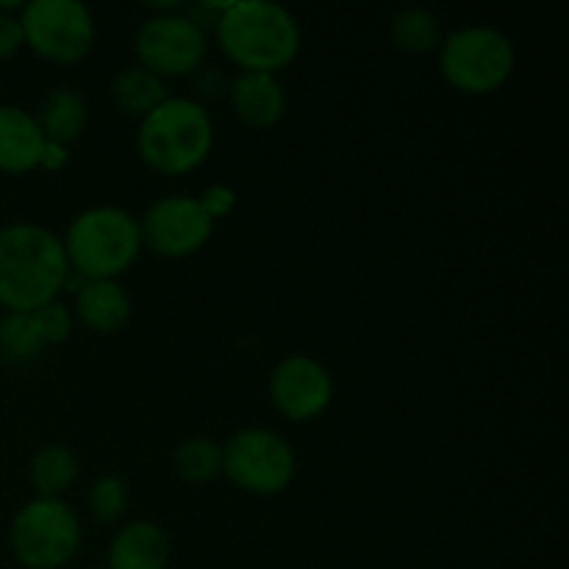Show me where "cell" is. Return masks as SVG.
I'll list each match as a JSON object with an SVG mask.
<instances>
[{
    "label": "cell",
    "mask_w": 569,
    "mask_h": 569,
    "mask_svg": "<svg viewBox=\"0 0 569 569\" xmlns=\"http://www.w3.org/2000/svg\"><path fill=\"white\" fill-rule=\"evenodd\" d=\"M128 506V487L117 476H103L89 492V509L98 522H114Z\"/></svg>",
    "instance_id": "cell-22"
},
{
    "label": "cell",
    "mask_w": 569,
    "mask_h": 569,
    "mask_svg": "<svg viewBox=\"0 0 569 569\" xmlns=\"http://www.w3.org/2000/svg\"><path fill=\"white\" fill-rule=\"evenodd\" d=\"M70 264L53 231L33 222L0 228V306L31 315L64 289Z\"/></svg>",
    "instance_id": "cell-1"
},
{
    "label": "cell",
    "mask_w": 569,
    "mask_h": 569,
    "mask_svg": "<svg viewBox=\"0 0 569 569\" xmlns=\"http://www.w3.org/2000/svg\"><path fill=\"white\" fill-rule=\"evenodd\" d=\"M64 164H67V148H64V144L44 142L39 167H44V170H61Z\"/></svg>",
    "instance_id": "cell-26"
},
{
    "label": "cell",
    "mask_w": 569,
    "mask_h": 569,
    "mask_svg": "<svg viewBox=\"0 0 569 569\" xmlns=\"http://www.w3.org/2000/svg\"><path fill=\"white\" fill-rule=\"evenodd\" d=\"M515 44L492 26H467L439 44L442 78L461 94H492L515 72Z\"/></svg>",
    "instance_id": "cell-5"
},
{
    "label": "cell",
    "mask_w": 569,
    "mask_h": 569,
    "mask_svg": "<svg viewBox=\"0 0 569 569\" xmlns=\"http://www.w3.org/2000/svg\"><path fill=\"white\" fill-rule=\"evenodd\" d=\"M295 450L281 433L267 428H244L222 448V472L233 487L250 495H278L295 478Z\"/></svg>",
    "instance_id": "cell-7"
},
{
    "label": "cell",
    "mask_w": 569,
    "mask_h": 569,
    "mask_svg": "<svg viewBox=\"0 0 569 569\" xmlns=\"http://www.w3.org/2000/svg\"><path fill=\"white\" fill-rule=\"evenodd\" d=\"M233 114L250 128H272L287 111V92L281 81L267 72H242L231 83Z\"/></svg>",
    "instance_id": "cell-13"
},
{
    "label": "cell",
    "mask_w": 569,
    "mask_h": 569,
    "mask_svg": "<svg viewBox=\"0 0 569 569\" xmlns=\"http://www.w3.org/2000/svg\"><path fill=\"white\" fill-rule=\"evenodd\" d=\"M76 315L89 331L114 333L131 317V300L117 281H83L76 295Z\"/></svg>",
    "instance_id": "cell-15"
},
{
    "label": "cell",
    "mask_w": 569,
    "mask_h": 569,
    "mask_svg": "<svg viewBox=\"0 0 569 569\" xmlns=\"http://www.w3.org/2000/svg\"><path fill=\"white\" fill-rule=\"evenodd\" d=\"M139 231H142V244H148L153 253L183 259V256L198 253L209 242L214 222L198 198L170 194L150 206L144 220L139 222Z\"/></svg>",
    "instance_id": "cell-10"
},
{
    "label": "cell",
    "mask_w": 569,
    "mask_h": 569,
    "mask_svg": "<svg viewBox=\"0 0 569 569\" xmlns=\"http://www.w3.org/2000/svg\"><path fill=\"white\" fill-rule=\"evenodd\" d=\"M200 206H203L206 214L211 217V222L220 220V217H228L233 211V206H237V192H233L231 187H226V183H214V187H209L203 192V198H198Z\"/></svg>",
    "instance_id": "cell-24"
},
{
    "label": "cell",
    "mask_w": 569,
    "mask_h": 569,
    "mask_svg": "<svg viewBox=\"0 0 569 569\" xmlns=\"http://www.w3.org/2000/svg\"><path fill=\"white\" fill-rule=\"evenodd\" d=\"M172 470L187 483H209L222 472V448L206 437L183 439L172 453Z\"/></svg>",
    "instance_id": "cell-20"
},
{
    "label": "cell",
    "mask_w": 569,
    "mask_h": 569,
    "mask_svg": "<svg viewBox=\"0 0 569 569\" xmlns=\"http://www.w3.org/2000/svg\"><path fill=\"white\" fill-rule=\"evenodd\" d=\"M81 548V522L61 498H37L11 522V550L28 569H59Z\"/></svg>",
    "instance_id": "cell-6"
},
{
    "label": "cell",
    "mask_w": 569,
    "mask_h": 569,
    "mask_svg": "<svg viewBox=\"0 0 569 569\" xmlns=\"http://www.w3.org/2000/svg\"><path fill=\"white\" fill-rule=\"evenodd\" d=\"M170 537L156 522H128L109 548V569H167Z\"/></svg>",
    "instance_id": "cell-14"
},
{
    "label": "cell",
    "mask_w": 569,
    "mask_h": 569,
    "mask_svg": "<svg viewBox=\"0 0 569 569\" xmlns=\"http://www.w3.org/2000/svg\"><path fill=\"white\" fill-rule=\"evenodd\" d=\"M26 44L44 61L76 64L92 50V11L78 0H33L20 14Z\"/></svg>",
    "instance_id": "cell-8"
},
{
    "label": "cell",
    "mask_w": 569,
    "mask_h": 569,
    "mask_svg": "<svg viewBox=\"0 0 569 569\" xmlns=\"http://www.w3.org/2000/svg\"><path fill=\"white\" fill-rule=\"evenodd\" d=\"M389 33H392L395 48L403 50V53L409 56L431 53V50H437L439 44H442L439 20L428 9H420V6L398 11V14L392 17Z\"/></svg>",
    "instance_id": "cell-19"
},
{
    "label": "cell",
    "mask_w": 569,
    "mask_h": 569,
    "mask_svg": "<svg viewBox=\"0 0 569 569\" xmlns=\"http://www.w3.org/2000/svg\"><path fill=\"white\" fill-rule=\"evenodd\" d=\"M331 372L315 356L292 353L270 376V400L287 420L309 422L331 406Z\"/></svg>",
    "instance_id": "cell-11"
},
{
    "label": "cell",
    "mask_w": 569,
    "mask_h": 569,
    "mask_svg": "<svg viewBox=\"0 0 569 569\" xmlns=\"http://www.w3.org/2000/svg\"><path fill=\"white\" fill-rule=\"evenodd\" d=\"M111 100L120 111L131 117H148L156 106L167 100L164 81L144 67H128L111 83Z\"/></svg>",
    "instance_id": "cell-17"
},
{
    "label": "cell",
    "mask_w": 569,
    "mask_h": 569,
    "mask_svg": "<svg viewBox=\"0 0 569 569\" xmlns=\"http://www.w3.org/2000/svg\"><path fill=\"white\" fill-rule=\"evenodd\" d=\"M31 317L37 322V331L44 345H61L72 333V315L59 300L39 306L37 311H31Z\"/></svg>",
    "instance_id": "cell-23"
},
{
    "label": "cell",
    "mask_w": 569,
    "mask_h": 569,
    "mask_svg": "<svg viewBox=\"0 0 569 569\" xmlns=\"http://www.w3.org/2000/svg\"><path fill=\"white\" fill-rule=\"evenodd\" d=\"M139 67L164 78L192 76L206 59V31L194 17L178 14H156L144 22L133 39Z\"/></svg>",
    "instance_id": "cell-9"
},
{
    "label": "cell",
    "mask_w": 569,
    "mask_h": 569,
    "mask_svg": "<svg viewBox=\"0 0 569 569\" xmlns=\"http://www.w3.org/2000/svg\"><path fill=\"white\" fill-rule=\"evenodd\" d=\"M0 320H3V317H0Z\"/></svg>",
    "instance_id": "cell-27"
},
{
    "label": "cell",
    "mask_w": 569,
    "mask_h": 569,
    "mask_svg": "<svg viewBox=\"0 0 569 569\" xmlns=\"http://www.w3.org/2000/svg\"><path fill=\"white\" fill-rule=\"evenodd\" d=\"M222 53L242 72L276 76L295 61L300 50V26L283 6L270 0L226 3L214 22Z\"/></svg>",
    "instance_id": "cell-2"
},
{
    "label": "cell",
    "mask_w": 569,
    "mask_h": 569,
    "mask_svg": "<svg viewBox=\"0 0 569 569\" xmlns=\"http://www.w3.org/2000/svg\"><path fill=\"white\" fill-rule=\"evenodd\" d=\"M64 256L70 270L87 281H114L139 259L142 231L139 220L117 206L87 209L70 222L64 237Z\"/></svg>",
    "instance_id": "cell-4"
},
{
    "label": "cell",
    "mask_w": 569,
    "mask_h": 569,
    "mask_svg": "<svg viewBox=\"0 0 569 569\" xmlns=\"http://www.w3.org/2000/svg\"><path fill=\"white\" fill-rule=\"evenodd\" d=\"M48 345L42 342L37 331V322L31 315H17L11 311L9 317L0 320V359L9 365H31L33 359L42 356Z\"/></svg>",
    "instance_id": "cell-21"
},
{
    "label": "cell",
    "mask_w": 569,
    "mask_h": 569,
    "mask_svg": "<svg viewBox=\"0 0 569 569\" xmlns=\"http://www.w3.org/2000/svg\"><path fill=\"white\" fill-rule=\"evenodd\" d=\"M44 133L37 117L20 106H0V172L22 176L39 167Z\"/></svg>",
    "instance_id": "cell-12"
},
{
    "label": "cell",
    "mask_w": 569,
    "mask_h": 569,
    "mask_svg": "<svg viewBox=\"0 0 569 569\" xmlns=\"http://www.w3.org/2000/svg\"><path fill=\"white\" fill-rule=\"evenodd\" d=\"M22 44H26V37H22L20 17L0 11V61L11 59Z\"/></svg>",
    "instance_id": "cell-25"
},
{
    "label": "cell",
    "mask_w": 569,
    "mask_h": 569,
    "mask_svg": "<svg viewBox=\"0 0 569 569\" xmlns=\"http://www.w3.org/2000/svg\"><path fill=\"white\" fill-rule=\"evenodd\" d=\"M37 122L48 142L67 148V144L81 137L83 126H87V100L72 92V89H53L42 100Z\"/></svg>",
    "instance_id": "cell-16"
},
{
    "label": "cell",
    "mask_w": 569,
    "mask_h": 569,
    "mask_svg": "<svg viewBox=\"0 0 569 569\" xmlns=\"http://www.w3.org/2000/svg\"><path fill=\"white\" fill-rule=\"evenodd\" d=\"M214 148L211 114L192 98H167L142 117L137 133L139 159L164 176H187Z\"/></svg>",
    "instance_id": "cell-3"
},
{
    "label": "cell",
    "mask_w": 569,
    "mask_h": 569,
    "mask_svg": "<svg viewBox=\"0 0 569 569\" xmlns=\"http://www.w3.org/2000/svg\"><path fill=\"white\" fill-rule=\"evenodd\" d=\"M78 478V459L64 445H48L31 461V483L39 498H61Z\"/></svg>",
    "instance_id": "cell-18"
}]
</instances>
